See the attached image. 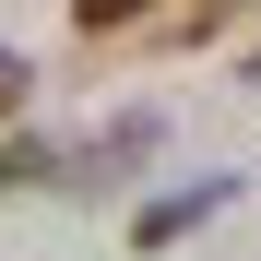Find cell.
<instances>
[{"label": "cell", "instance_id": "cell-1", "mask_svg": "<svg viewBox=\"0 0 261 261\" xmlns=\"http://www.w3.org/2000/svg\"><path fill=\"white\" fill-rule=\"evenodd\" d=\"M154 143H166V130H154V107H130V119L107 130V143H83V154H60L48 178H60V190H119V178H130V166H143Z\"/></svg>", "mask_w": 261, "mask_h": 261}, {"label": "cell", "instance_id": "cell-3", "mask_svg": "<svg viewBox=\"0 0 261 261\" xmlns=\"http://www.w3.org/2000/svg\"><path fill=\"white\" fill-rule=\"evenodd\" d=\"M226 24H238V0H154L143 36H154V48H202V36H226Z\"/></svg>", "mask_w": 261, "mask_h": 261}, {"label": "cell", "instance_id": "cell-2", "mask_svg": "<svg viewBox=\"0 0 261 261\" xmlns=\"http://www.w3.org/2000/svg\"><path fill=\"white\" fill-rule=\"evenodd\" d=\"M238 202V178H202V190H166V202H143L130 214V249H178L190 226H214V214Z\"/></svg>", "mask_w": 261, "mask_h": 261}, {"label": "cell", "instance_id": "cell-5", "mask_svg": "<svg viewBox=\"0 0 261 261\" xmlns=\"http://www.w3.org/2000/svg\"><path fill=\"white\" fill-rule=\"evenodd\" d=\"M48 166H60L48 143H0V190H48Z\"/></svg>", "mask_w": 261, "mask_h": 261}, {"label": "cell", "instance_id": "cell-6", "mask_svg": "<svg viewBox=\"0 0 261 261\" xmlns=\"http://www.w3.org/2000/svg\"><path fill=\"white\" fill-rule=\"evenodd\" d=\"M24 83H36V71H24V48H0V119L24 107Z\"/></svg>", "mask_w": 261, "mask_h": 261}, {"label": "cell", "instance_id": "cell-4", "mask_svg": "<svg viewBox=\"0 0 261 261\" xmlns=\"http://www.w3.org/2000/svg\"><path fill=\"white\" fill-rule=\"evenodd\" d=\"M71 24H83V36H143L154 0H71Z\"/></svg>", "mask_w": 261, "mask_h": 261}]
</instances>
